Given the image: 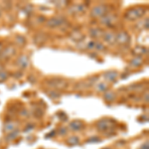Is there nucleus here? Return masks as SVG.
Masks as SVG:
<instances>
[{
  "label": "nucleus",
  "mask_w": 149,
  "mask_h": 149,
  "mask_svg": "<svg viewBox=\"0 0 149 149\" xmlns=\"http://www.w3.org/2000/svg\"><path fill=\"white\" fill-rule=\"evenodd\" d=\"M83 126H84V124L81 123V121L80 120H74L70 123L71 129H73L74 131H79V130H81V129H83Z\"/></svg>",
  "instance_id": "obj_6"
},
{
  "label": "nucleus",
  "mask_w": 149,
  "mask_h": 149,
  "mask_svg": "<svg viewBox=\"0 0 149 149\" xmlns=\"http://www.w3.org/2000/svg\"><path fill=\"white\" fill-rule=\"evenodd\" d=\"M114 98H115V95L113 93H107L104 95V100L107 102H112Z\"/></svg>",
  "instance_id": "obj_12"
},
{
  "label": "nucleus",
  "mask_w": 149,
  "mask_h": 149,
  "mask_svg": "<svg viewBox=\"0 0 149 149\" xmlns=\"http://www.w3.org/2000/svg\"><path fill=\"white\" fill-rule=\"evenodd\" d=\"M16 125H17V123H16V122H8V123L5 124V126H4V131L12 132L14 129L16 128Z\"/></svg>",
  "instance_id": "obj_8"
},
{
  "label": "nucleus",
  "mask_w": 149,
  "mask_h": 149,
  "mask_svg": "<svg viewBox=\"0 0 149 149\" xmlns=\"http://www.w3.org/2000/svg\"><path fill=\"white\" fill-rule=\"evenodd\" d=\"M128 40H129V37H128V35H127V33L125 32H120L119 34H117L115 36V41H118L121 44H125V43L128 42Z\"/></svg>",
  "instance_id": "obj_5"
},
{
  "label": "nucleus",
  "mask_w": 149,
  "mask_h": 149,
  "mask_svg": "<svg viewBox=\"0 0 149 149\" xmlns=\"http://www.w3.org/2000/svg\"><path fill=\"white\" fill-rule=\"evenodd\" d=\"M116 77H117V74L115 73V72H109V73H107L104 74V78L107 79V81H115Z\"/></svg>",
  "instance_id": "obj_9"
},
{
  "label": "nucleus",
  "mask_w": 149,
  "mask_h": 149,
  "mask_svg": "<svg viewBox=\"0 0 149 149\" xmlns=\"http://www.w3.org/2000/svg\"><path fill=\"white\" fill-rule=\"evenodd\" d=\"M28 63H29V59L27 56H21L17 61V64L21 68H26L28 66Z\"/></svg>",
  "instance_id": "obj_7"
},
{
  "label": "nucleus",
  "mask_w": 149,
  "mask_h": 149,
  "mask_svg": "<svg viewBox=\"0 0 149 149\" xmlns=\"http://www.w3.org/2000/svg\"><path fill=\"white\" fill-rule=\"evenodd\" d=\"M1 52H2V46L0 45V53H1Z\"/></svg>",
  "instance_id": "obj_21"
},
{
  "label": "nucleus",
  "mask_w": 149,
  "mask_h": 149,
  "mask_svg": "<svg viewBox=\"0 0 149 149\" xmlns=\"http://www.w3.org/2000/svg\"><path fill=\"white\" fill-rule=\"evenodd\" d=\"M6 78H7V74L5 72L0 71V81H4L6 80Z\"/></svg>",
  "instance_id": "obj_16"
},
{
  "label": "nucleus",
  "mask_w": 149,
  "mask_h": 149,
  "mask_svg": "<svg viewBox=\"0 0 149 149\" xmlns=\"http://www.w3.org/2000/svg\"><path fill=\"white\" fill-rule=\"evenodd\" d=\"M107 90V86L105 85V84H100V85L97 86V91L98 92H105V91Z\"/></svg>",
  "instance_id": "obj_15"
},
{
  "label": "nucleus",
  "mask_w": 149,
  "mask_h": 149,
  "mask_svg": "<svg viewBox=\"0 0 149 149\" xmlns=\"http://www.w3.org/2000/svg\"><path fill=\"white\" fill-rule=\"evenodd\" d=\"M80 142V139H79L78 136H71L69 139H68V143L70 145H77Z\"/></svg>",
  "instance_id": "obj_10"
},
{
  "label": "nucleus",
  "mask_w": 149,
  "mask_h": 149,
  "mask_svg": "<svg viewBox=\"0 0 149 149\" xmlns=\"http://www.w3.org/2000/svg\"><path fill=\"white\" fill-rule=\"evenodd\" d=\"M144 13H145V9H143L142 7H137V8H133L127 11L125 16L128 20H136L141 16H143Z\"/></svg>",
  "instance_id": "obj_1"
},
{
  "label": "nucleus",
  "mask_w": 149,
  "mask_h": 149,
  "mask_svg": "<svg viewBox=\"0 0 149 149\" xmlns=\"http://www.w3.org/2000/svg\"><path fill=\"white\" fill-rule=\"evenodd\" d=\"M141 149H148V143H144L142 146H141Z\"/></svg>",
  "instance_id": "obj_18"
},
{
  "label": "nucleus",
  "mask_w": 149,
  "mask_h": 149,
  "mask_svg": "<svg viewBox=\"0 0 149 149\" xmlns=\"http://www.w3.org/2000/svg\"><path fill=\"white\" fill-rule=\"evenodd\" d=\"M103 149H110V148H103Z\"/></svg>",
  "instance_id": "obj_22"
},
{
  "label": "nucleus",
  "mask_w": 149,
  "mask_h": 149,
  "mask_svg": "<svg viewBox=\"0 0 149 149\" xmlns=\"http://www.w3.org/2000/svg\"><path fill=\"white\" fill-rule=\"evenodd\" d=\"M63 22H64V19L62 17H54L51 20L48 21V26L49 27H57V26L62 25Z\"/></svg>",
  "instance_id": "obj_4"
},
{
  "label": "nucleus",
  "mask_w": 149,
  "mask_h": 149,
  "mask_svg": "<svg viewBox=\"0 0 149 149\" xmlns=\"http://www.w3.org/2000/svg\"><path fill=\"white\" fill-rule=\"evenodd\" d=\"M19 131L18 130H14V132H11V133H9L8 137H7V140H13V139H15L17 137Z\"/></svg>",
  "instance_id": "obj_14"
},
{
  "label": "nucleus",
  "mask_w": 149,
  "mask_h": 149,
  "mask_svg": "<svg viewBox=\"0 0 149 149\" xmlns=\"http://www.w3.org/2000/svg\"><path fill=\"white\" fill-rule=\"evenodd\" d=\"M107 13V6L105 5H98L95 6L92 11V16L95 18L102 17L104 14Z\"/></svg>",
  "instance_id": "obj_2"
},
{
  "label": "nucleus",
  "mask_w": 149,
  "mask_h": 149,
  "mask_svg": "<svg viewBox=\"0 0 149 149\" xmlns=\"http://www.w3.org/2000/svg\"><path fill=\"white\" fill-rule=\"evenodd\" d=\"M33 125H29V126H27V129H25V131H29V130H31V129L33 128Z\"/></svg>",
  "instance_id": "obj_20"
},
{
  "label": "nucleus",
  "mask_w": 149,
  "mask_h": 149,
  "mask_svg": "<svg viewBox=\"0 0 149 149\" xmlns=\"http://www.w3.org/2000/svg\"><path fill=\"white\" fill-rule=\"evenodd\" d=\"M141 63H142V59H141L140 57H136V58H134V59L131 61V65L135 64V65H134V67H138V66H140V64H141Z\"/></svg>",
  "instance_id": "obj_13"
},
{
  "label": "nucleus",
  "mask_w": 149,
  "mask_h": 149,
  "mask_svg": "<svg viewBox=\"0 0 149 149\" xmlns=\"http://www.w3.org/2000/svg\"><path fill=\"white\" fill-rule=\"evenodd\" d=\"M97 141H100V139L95 137V138H92V139H88V142H97Z\"/></svg>",
  "instance_id": "obj_17"
},
{
  "label": "nucleus",
  "mask_w": 149,
  "mask_h": 149,
  "mask_svg": "<svg viewBox=\"0 0 149 149\" xmlns=\"http://www.w3.org/2000/svg\"><path fill=\"white\" fill-rule=\"evenodd\" d=\"M110 126H111V121H109V119H102L97 123V129L100 131H107L110 128Z\"/></svg>",
  "instance_id": "obj_3"
},
{
  "label": "nucleus",
  "mask_w": 149,
  "mask_h": 149,
  "mask_svg": "<svg viewBox=\"0 0 149 149\" xmlns=\"http://www.w3.org/2000/svg\"><path fill=\"white\" fill-rule=\"evenodd\" d=\"M104 39L107 43H113L115 41V36L112 33H107L104 35Z\"/></svg>",
  "instance_id": "obj_11"
},
{
  "label": "nucleus",
  "mask_w": 149,
  "mask_h": 149,
  "mask_svg": "<svg viewBox=\"0 0 149 149\" xmlns=\"http://www.w3.org/2000/svg\"><path fill=\"white\" fill-rule=\"evenodd\" d=\"M60 133H61V134H65V133H67V130H66V128H63V129H61V131H60Z\"/></svg>",
  "instance_id": "obj_19"
}]
</instances>
